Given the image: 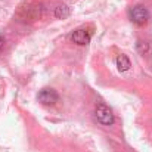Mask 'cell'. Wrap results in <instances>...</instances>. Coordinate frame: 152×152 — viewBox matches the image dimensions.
<instances>
[{"instance_id":"obj_1","label":"cell","mask_w":152,"mask_h":152,"mask_svg":"<svg viewBox=\"0 0 152 152\" xmlns=\"http://www.w3.org/2000/svg\"><path fill=\"white\" fill-rule=\"evenodd\" d=\"M95 115H96L98 121L101 124H103V126H111L114 123V114H112V111L105 103H98L96 105Z\"/></svg>"},{"instance_id":"obj_2","label":"cell","mask_w":152,"mask_h":152,"mask_svg":"<svg viewBox=\"0 0 152 152\" xmlns=\"http://www.w3.org/2000/svg\"><path fill=\"white\" fill-rule=\"evenodd\" d=\"M130 18L132 21L136 24V25H143L148 22L149 19V12L146 7L143 6H134L132 10H130Z\"/></svg>"},{"instance_id":"obj_3","label":"cell","mask_w":152,"mask_h":152,"mask_svg":"<svg viewBox=\"0 0 152 152\" xmlns=\"http://www.w3.org/2000/svg\"><path fill=\"white\" fill-rule=\"evenodd\" d=\"M59 99V95L55 89H43L40 93H39V101L42 102L43 105H55Z\"/></svg>"},{"instance_id":"obj_4","label":"cell","mask_w":152,"mask_h":152,"mask_svg":"<svg viewBox=\"0 0 152 152\" xmlns=\"http://www.w3.org/2000/svg\"><path fill=\"white\" fill-rule=\"evenodd\" d=\"M71 40L80 46H84L90 42V33L87 30H77L71 34Z\"/></svg>"},{"instance_id":"obj_5","label":"cell","mask_w":152,"mask_h":152,"mask_svg":"<svg viewBox=\"0 0 152 152\" xmlns=\"http://www.w3.org/2000/svg\"><path fill=\"white\" fill-rule=\"evenodd\" d=\"M130 66H132L130 59H129L126 55H118V56H117V68H118V71L124 72V71L130 69Z\"/></svg>"},{"instance_id":"obj_6","label":"cell","mask_w":152,"mask_h":152,"mask_svg":"<svg viewBox=\"0 0 152 152\" xmlns=\"http://www.w3.org/2000/svg\"><path fill=\"white\" fill-rule=\"evenodd\" d=\"M55 16H56L58 19H65V18H68V16H69V7L65 6V4L58 6L56 10H55Z\"/></svg>"},{"instance_id":"obj_7","label":"cell","mask_w":152,"mask_h":152,"mask_svg":"<svg viewBox=\"0 0 152 152\" xmlns=\"http://www.w3.org/2000/svg\"><path fill=\"white\" fill-rule=\"evenodd\" d=\"M137 50L140 52L142 55H145V53H148V52H149V45H148L146 42L139 40V42H137Z\"/></svg>"},{"instance_id":"obj_8","label":"cell","mask_w":152,"mask_h":152,"mask_svg":"<svg viewBox=\"0 0 152 152\" xmlns=\"http://www.w3.org/2000/svg\"><path fill=\"white\" fill-rule=\"evenodd\" d=\"M3 43H4V40H3V37H0V50H1V48H3Z\"/></svg>"}]
</instances>
